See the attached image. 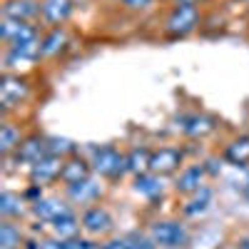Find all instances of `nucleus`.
I'll use <instances>...</instances> for the list:
<instances>
[{
  "label": "nucleus",
  "instance_id": "nucleus-32",
  "mask_svg": "<svg viewBox=\"0 0 249 249\" xmlns=\"http://www.w3.org/2000/svg\"><path fill=\"white\" fill-rule=\"evenodd\" d=\"M244 3H249V0H244Z\"/></svg>",
  "mask_w": 249,
  "mask_h": 249
},
{
  "label": "nucleus",
  "instance_id": "nucleus-3",
  "mask_svg": "<svg viewBox=\"0 0 249 249\" xmlns=\"http://www.w3.org/2000/svg\"><path fill=\"white\" fill-rule=\"evenodd\" d=\"M197 25H199V8L195 3H177L167 15L164 30H167L170 37H184V35H190Z\"/></svg>",
  "mask_w": 249,
  "mask_h": 249
},
{
  "label": "nucleus",
  "instance_id": "nucleus-16",
  "mask_svg": "<svg viewBox=\"0 0 249 249\" xmlns=\"http://www.w3.org/2000/svg\"><path fill=\"white\" fill-rule=\"evenodd\" d=\"M68 210H72L70 204L60 202V199H43V197H40L37 202H33V207H30V212H33L35 217H40L43 222H53V219H57L62 212H68Z\"/></svg>",
  "mask_w": 249,
  "mask_h": 249
},
{
  "label": "nucleus",
  "instance_id": "nucleus-4",
  "mask_svg": "<svg viewBox=\"0 0 249 249\" xmlns=\"http://www.w3.org/2000/svg\"><path fill=\"white\" fill-rule=\"evenodd\" d=\"M80 224H82V232L90 234V237H107L115 230V217L110 214L107 207H100V204H90L82 210L80 214Z\"/></svg>",
  "mask_w": 249,
  "mask_h": 249
},
{
  "label": "nucleus",
  "instance_id": "nucleus-29",
  "mask_svg": "<svg viewBox=\"0 0 249 249\" xmlns=\"http://www.w3.org/2000/svg\"><path fill=\"white\" fill-rule=\"evenodd\" d=\"M124 8H130V10H144V8H150L152 5V0H122Z\"/></svg>",
  "mask_w": 249,
  "mask_h": 249
},
{
  "label": "nucleus",
  "instance_id": "nucleus-23",
  "mask_svg": "<svg viewBox=\"0 0 249 249\" xmlns=\"http://www.w3.org/2000/svg\"><path fill=\"white\" fill-rule=\"evenodd\" d=\"M20 142H23V137H20V130L15 127V124L5 122L3 127H0V155L8 157V155L18 152Z\"/></svg>",
  "mask_w": 249,
  "mask_h": 249
},
{
  "label": "nucleus",
  "instance_id": "nucleus-10",
  "mask_svg": "<svg viewBox=\"0 0 249 249\" xmlns=\"http://www.w3.org/2000/svg\"><path fill=\"white\" fill-rule=\"evenodd\" d=\"M204 177H207V170H204V164H190V167H184L175 182V190L179 195H187V197H192L197 195L202 187H204Z\"/></svg>",
  "mask_w": 249,
  "mask_h": 249
},
{
  "label": "nucleus",
  "instance_id": "nucleus-14",
  "mask_svg": "<svg viewBox=\"0 0 249 249\" xmlns=\"http://www.w3.org/2000/svg\"><path fill=\"white\" fill-rule=\"evenodd\" d=\"M88 177H92V164L90 162H85L82 157L65 160V164H62V177H60L65 184H75V182H82Z\"/></svg>",
  "mask_w": 249,
  "mask_h": 249
},
{
  "label": "nucleus",
  "instance_id": "nucleus-13",
  "mask_svg": "<svg viewBox=\"0 0 249 249\" xmlns=\"http://www.w3.org/2000/svg\"><path fill=\"white\" fill-rule=\"evenodd\" d=\"M132 190H135L140 197H144V199H157V197H162V192H164V184H162V177H160V175L144 172V175H137V177H135V187H132Z\"/></svg>",
  "mask_w": 249,
  "mask_h": 249
},
{
  "label": "nucleus",
  "instance_id": "nucleus-26",
  "mask_svg": "<svg viewBox=\"0 0 249 249\" xmlns=\"http://www.w3.org/2000/svg\"><path fill=\"white\" fill-rule=\"evenodd\" d=\"M48 147H50V155H55V157L75 155V144L65 137H48Z\"/></svg>",
  "mask_w": 249,
  "mask_h": 249
},
{
  "label": "nucleus",
  "instance_id": "nucleus-25",
  "mask_svg": "<svg viewBox=\"0 0 249 249\" xmlns=\"http://www.w3.org/2000/svg\"><path fill=\"white\" fill-rule=\"evenodd\" d=\"M210 202H212V192L207 190V187H202V190H199L197 195H192L190 204L184 207V214L197 217V214H202V212L207 210V207H210Z\"/></svg>",
  "mask_w": 249,
  "mask_h": 249
},
{
  "label": "nucleus",
  "instance_id": "nucleus-12",
  "mask_svg": "<svg viewBox=\"0 0 249 249\" xmlns=\"http://www.w3.org/2000/svg\"><path fill=\"white\" fill-rule=\"evenodd\" d=\"M222 157L230 162V164H234V167H249V135L234 137V140L224 147Z\"/></svg>",
  "mask_w": 249,
  "mask_h": 249
},
{
  "label": "nucleus",
  "instance_id": "nucleus-28",
  "mask_svg": "<svg viewBox=\"0 0 249 249\" xmlns=\"http://www.w3.org/2000/svg\"><path fill=\"white\" fill-rule=\"evenodd\" d=\"M65 249H100L95 242H90V239H65Z\"/></svg>",
  "mask_w": 249,
  "mask_h": 249
},
{
  "label": "nucleus",
  "instance_id": "nucleus-11",
  "mask_svg": "<svg viewBox=\"0 0 249 249\" xmlns=\"http://www.w3.org/2000/svg\"><path fill=\"white\" fill-rule=\"evenodd\" d=\"M18 160L25 162V164H35L40 162L43 157L50 155V147H48V137H40V135H33V137H25L23 142H20L18 147Z\"/></svg>",
  "mask_w": 249,
  "mask_h": 249
},
{
  "label": "nucleus",
  "instance_id": "nucleus-24",
  "mask_svg": "<svg viewBox=\"0 0 249 249\" xmlns=\"http://www.w3.org/2000/svg\"><path fill=\"white\" fill-rule=\"evenodd\" d=\"M150 157H152V150L147 147H135L127 152V167L130 172L137 177V175H144V172H150Z\"/></svg>",
  "mask_w": 249,
  "mask_h": 249
},
{
  "label": "nucleus",
  "instance_id": "nucleus-20",
  "mask_svg": "<svg viewBox=\"0 0 249 249\" xmlns=\"http://www.w3.org/2000/svg\"><path fill=\"white\" fill-rule=\"evenodd\" d=\"M23 214H25L23 197L5 190L3 195H0V217H3V219H20Z\"/></svg>",
  "mask_w": 249,
  "mask_h": 249
},
{
  "label": "nucleus",
  "instance_id": "nucleus-7",
  "mask_svg": "<svg viewBox=\"0 0 249 249\" xmlns=\"http://www.w3.org/2000/svg\"><path fill=\"white\" fill-rule=\"evenodd\" d=\"M182 160L184 155L177 150V147H160L152 152L150 157V172L160 175V177H167V175H175L179 167H182Z\"/></svg>",
  "mask_w": 249,
  "mask_h": 249
},
{
  "label": "nucleus",
  "instance_id": "nucleus-15",
  "mask_svg": "<svg viewBox=\"0 0 249 249\" xmlns=\"http://www.w3.org/2000/svg\"><path fill=\"white\" fill-rule=\"evenodd\" d=\"M50 224H53V232H55L60 239H75V237L80 234V230H82L80 217H77L72 210L62 212V214H60L57 219H53Z\"/></svg>",
  "mask_w": 249,
  "mask_h": 249
},
{
  "label": "nucleus",
  "instance_id": "nucleus-19",
  "mask_svg": "<svg viewBox=\"0 0 249 249\" xmlns=\"http://www.w3.org/2000/svg\"><path fill=\"white\" fill-rule=\"evenodd\" d=\"M214 120L207 117V115H190L184 122H182V132L190 135V137H207L214 132Z\"/></svg>",
  "mask_w": 249,
  "mask_h": 249
},
{
  "label": "nucleus",
  "instance_id": "nucleus-30",
  "mask_svg": "<svg viewBox=\"0 0 249 249\" xmlns=\"http://www.w3.org/2000/svg\"><path fill=\"white\" fill-rule=\"evenodd\" d=\"M100 249H130V242H127V237H122V239H110L107 244H102Z\"/></svg>",
  "mask_w": 249,
  "mask_h": 249
},
{
  "label": "nucleus",
  "instance_id": "nucleus-8",
  "mask_svg": "<svg viewBox=\"0 0 249 249\" xmlns=\"http://www.w3.org/2000/svg\"><path fill=\"white\" fill-rule=\"evenodd\" d=\"M0 35H3V43L8 48L13 45H30V43H40L37 40V30L28 23H20V20H8L3 23V30H0Z\"/></svg>",
  "mask_w": 249,
  "mask_h": 249
},
{
  "label": "nucleus",
  "instance_id": "nucleus-18",
  "mask_svg": "<svg viewBox=\"0 0 249 249\" xmlns=\"http://www.w3.org/2000/svg\"><path fill=\"white\" fill-rule=\"evenodd\" d=\"M3 15H5L8 20H20V23H28L33 15H37V5L33 3V0H5Z\"/></svg>",
  "mask_w": 249,
  "mask_h": 249
},
{
  "label": "nucleus",
  "instance_id": "nucleus-21",
  "mask_svg": "<svg viewBox=\"0 0 249 249\" xmlns=\"http://www.w3.org/2000/svg\"><path fill=\"white\" fill-rule=\"evenodd\" d=\"M68 43V35L62 28H53L43 40H40V57H55L60 55V50L65 48Z\"/></svg>",
  "mask_w": 249,
  "mask_h": 249
},
{
  "label": "nucleus",
  "instance_id": "nucleus-9",
  "mask_svg": "<svg viewBox=\"0 0 249 249\" xmlns=\"http://www.w3.org/2000/svg\"><path fill=\"white\" fill-rule=\"evenodd\" d=\"M100 197H102V187H100V182H95L92 177L82 179V182H75V184H68V199H70L72 204L90 207V204H95Z\"/></svg>",
  "mask_w": 249,
  "mask_h": 249
},
{
  "label": "nucleus",
  "instance_id": "nucleus-1",
  "mask_svg": "<svg viewBox=\"0 0 249 249\" xmlns=\"http://www.w3.org/2000/svg\"><path fill=\"white\" fill-rule=\"evenodd\" d=\"M92 172L105 179H120L124 172H130L127 155L112 147V144H105V147L95 150V155H92Z\"/></svg>",
  "mask_w": 249,
  "mask_h": 249
},
{
  "label": "nucleus",
  "instance_id": "nucleus-27",
  "mask_svg": "<svg viewBox=\"0 0 249 249\" xmlns=\"http://www.w3.org/2000/svg\"><path fill=\"white\" fill-rule=\"evenodd\" d=\"M127 242H130V249H160L152 239H147V237H137V234L127 237Z\"/></svg>",
  "mask_w": 249,
  "mask_h": 249
},
{
  "label": "nucleus",
  "instance_id": "nucleus-6",
  "mask_svg": "<svg viewBox=\"0 0 249 249\" xmlns=\"http://www.w3.org/2000/svg\"><path fill=\"white\" fill-rule=\"evenodd\" d=\"M62 164H65V160L62 157H55V155H48L43 157L40 162L30 164V184H37V187H48L53 182H57L62 177Z\"/></svg>",
  "mask_w": 249,
  "mask_h": 249
},
{
  "label": "nucleus",
  "instance_id": "nucleus-5",
  "mask_svg": "<svg viewBox=\"0 0 249 249\" xmlns=\"http://www.w3.org/2000/svg\"><path fill=\"white\" fill-rule=\"evenodd\" d=\"M30 95V85L25 77L20 75H10L5 72L3 80H0V102H3V107L10 110V107H18L20 102H25Z\"/></svg>",
  "mask_w": 249,
  "mask_h": 249
},
{
  "label": "nucleus",
  "instance_id": "nucleus-17",
  "mask_svg": "<svg viewBox=\"0 0 249 249\" xmlns=\"http://www.w3.org/2000/svg\"><path fill=\"white\" fill-rule=\"evenodd\" d=\"M70 0H45L43 5H40V13H43V18L48 20L50 25L60 28L65 20L70 18Z\"/></svg>",
  "mask_w": 249,
  "mask_h": 249
},
{
  "label": "nucleus",
  "instance_id": "nucleus-31",
  "mask_svg": "<svg viewBox=\"0 0 249 249\" xmlns=\"http://www.w3.org/2000/svg\"><path fill=\"white\" fill-rule=\"evenodd\" d=\"M177 3H195V5H197L199 0H175V5H177Z\"/></svg>",
  "mask_w": 249,
  "mask_h": 249
},
{
  "label": "nucleus",
  "instance_id": "nucleus-22",
  "mask_svg": "<svg viewBox=\"0 0 249 249\" xmlns=\"http://www.w3.org/2000/svg\"><path fill=\"white\" fill-rule=\"evenodd\" d=\"M23 244V232L13 219L0 222V249H20Z\"/></svg>",
  "mask_w": 249,
  "mask_h": 249
},
{
  "label": "nucleus",
  "instance_id": "nucleus-2",
  "mask_svg": "<svg viewBox=\"0 0 249 249\" xmlns=\"http://www.w3.org/2000/svg\"><path fill=\"white\" fill-rule=\"evenodd\" d=\"M150 239L160 247V249H182L190 242L187 227L177 219H160L150 227Z\"/></svg>",
  "mask_w": 249,
  "mask_h": 249
}]
</instances>
